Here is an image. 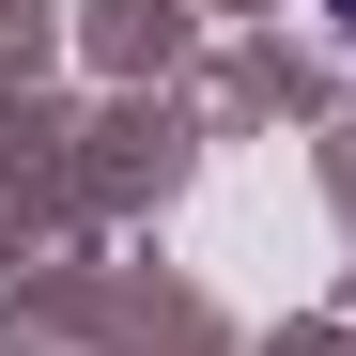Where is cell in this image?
Here are the masks:
<instances>
[{"mask_svg": "<svg viewBox=\"0 0 356 356\" xmlns=\"http://www.w3.org/2000/svg\"><path fill=\"white\" fill-rule=\"evenodd\" d=\"M325 31H341V63H356V0H325Z\"/></svg>", "mask_w": 356, "mask_h": 356, "instance_id": "1", "label": "cell"}]
</instances>
